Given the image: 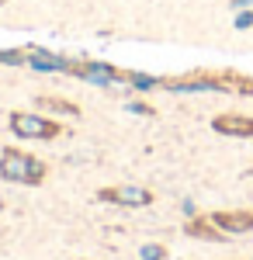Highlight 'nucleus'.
<instances>
[{
    "instance_id": "obj_1",
    "label": "nucleus",
    "mask_w": 253,
    "mask_h": 260,
    "mask_svg": "<svg viewBox=\"0 0 253 260\" xmlns=\"http://www.w3.org/2000/svg\"><path fill=\"white\" fill-rule=\"evenodd\" d=\"M45 174H49L45 160L24 153L18 146H4V149H0V177L4 180L24 184V187H39L42 180H45Z\"/></svg>"
},
{
    "instance_id": "obj_3",
    "label": "nucleus",
    "mask_w": 253,
    "mask_h": 260,
    "mask_svg": "<svg viewBox=\"0 0 253 260\" xmlns=\"http://www.w3.org/2000/svg\"><path fill=\"white\" fill-rule=\"evenodd\" d=\"M98 201L121 205V208H146V205H153V191L139 187V184H118V187H101Z\"/></svg>"
},
{
    "instance_id": "obj_5",
    "label": "nucleus",
    "mask_w": 253,
    "mask_h": 260,
    "mask_svg": "<svg viewBox=\"0 0 253 260\" xmlns=\"http://www.w3.org/2000/svg\"><path fill=\"white\" fill-rule=\"evenodd\" d=\"M208 219L226 233V236H243V233H253V212L250 208H222V212H212Z\"/></svg>"
},
{
    "instance_id": "obj_10",
    "label": "nucleus",
    "mask_w": 253,
    "mask_h": 260,
    "mask_svg": "<svg viewBox=\"0 0 253 260\" xmlns=\"http://www.w3.org/2000/svg\"><path fill=\"white\" fill-rule=\"evenodd\" d=\"M129 83H132L136 90H153V87H160L163 80H156V77H149V73H129Z\"/></svg>"
},
{
    "instance_id": "obj_8",
    "label": "nucleus",
    "mask_w": 253,
    "mask_h": 260,
    "mask_svg": "<svg viewBox=\"0 0 253 260\" xmlns=\"http://www.w3.org/2000/svg\"><path fill=\"white\" fill-rule=\"evenodd\" d=\"M184 233L191 236V240H205V243H226V233L215 225L208 215H191V219L184 222Z\"/></svg>"
},
{
    "instance_id": "obj_4",
    "label": "nucleus",
    "mask_w": 253,
    "mask_h": 260,
    "mask_svg": "<svg viewBox=\"0 0 253 260\" xmlns=\"http://www.w3.org/2000/svg\"><path fill=\"white\" fill-rule=\"evenodd\" d=\"M73 73L87 83H98V87H108V83H129V73H121L118 66L111 62H98V59H87V62H73Z\"/></svg>"
},
{
    "instance_id": "obj_11",
    "label": "nucleus",
    "mask_w": 253,
    "mask_h": 260,
    "mask_svg": "<svg viewBox=\"0 0 253 260\" xmlns=\"http://www.w3.org/2000/svg\"><path fill=\"white\" fill-rule=\"evenodd\" d=\"M139 257L142 260H167V246H163V243H146V246L139 250Z\"/></svg>"
},
{
    "instance_id": "obj_6",
    "label": "nucleus",
    "mask_w": 253,
    "mask_h": 260,
    "mask_svg": "<svg viewBox=\"0 0 253 260\" xmlns=\"http://www.w3.org/2000/svg\"><path fill=\"white\" fill-rule=\"evenodd\" d=\"M212 128L218 136H229V139H253V118L250 115H215Z\"/></svg>"
},
{
    "instance_id": "obj_2",
    "label": "nucleus",
    "mask_w": 253,
    "mask_h": 260,
    "mask_svg": "<svg viewBox=\"0 0 253 260\" xmlns=\"http://www.w3.org/2000/svg\"><path fill=\"white\" fill-rule=\"evenodd\" d=\"M7 125H11V132H14L18 139L52 142V139H59V136H62V125H59L56 118L39 115V111H14V115L7 118Z\"/></svg>"
},
{
    "instance_id": "obj_7",
    "label": "nucleus",
    "mask_w": 253,
    "mask_h": 260,
    "mask_svg": "<svg viewBox=\"0 0 253 260\" xmlns=\"http://www.w3.org/2000/svg\"><path fill=\"white\" fill-rule=\"evenodd\" d=\"M28 66L31 70H42V73H73V59L52 56L45 49H28Z\"/></svg>"
},
{
    "instance_id": "obj_14",
    "label": "nucleus",
    "mask_w": 253,
    "mask_h": 260,
    "mask_svg": "<svg viewBox=\"0 0 253 260\" xmlns=\"http://www.w3.org/2000/svg\"><path fill=\"white\" fill-rule=\"evenodd\" d=\"M236 28H239V31H246V28H253V11H250V7L236 14Z\"/></svg>"
},
{
    "instance_id": "obj_9",
    "label": "nucleus",
    "mask_w": 253,
    "mask_h": 260,
    "mask_svg": "<svg viewBox=\"0 0 253 260\" xmlns=\"http://www.w3.org/2000/svg\"><path fill=\"white\" fill-rule=\"evenodd\" d=\"M35 104H39L42 111L66 115V118H77V115H80V104H73L70 98H56V94H42V98H35Z\"/></svg>"
},
{
    "instance_id": "obj_12",
    "label": "nucleus",
    "mask_w": 253,
    "mask_h": 260,
    "mask_svg": "<svg viewBox=\"0 0 253 260\" xmlns=\"http://www.w3.org/2000/svg\"><path fill=\"white\" fill-rule=\"evenodd\" d=\"M0 62H4V66H24V62H28V52H24V49H11V52H0Z\"/></svg>"
},
{
    "instance_id": "obj_15",
    "label": "nucleus",
    "mask_w": 253,
    "mask_h": 260,
    "mask_svg": "<svg viewBox=\"0 0 253 260\" xmlns=\"http://www.w3.org/2000/svg\"><path fill=\"white\" fill-rule=\"evenodd\" d=\"M253 0H233V11H243V7H250Z\"/></svg>"
},
{
    "instance_id": "obj_13",
    "label": "nucleus",
    "mask_w": 253,
    "mask_h": 260,
    "mask_svg": "<svg viewBox=\"0 0 253 260\" xmlns=\"http://www.w3.org/2000/svg\"><path fill=\"white\" fill-rule=\"evenodd\" d=\"M129 111H132V115H156V108L146 104V101H129Z\"/></svg>"
},
{
    "instance_id": "obj_16",
    "label": "nucleus",
    "mask_w": 253,
    "mask_h": 260,
    "mask_svg": "<svg viewBox=\"0 0 253 260\" xmlns=\"http://www.w3.org/2000/svg\"><path fill=\"white\" fill-rule=\"evenodd\" d=\"M0 212H4V201H0Z\"/></svg>"
}]
</instances>
